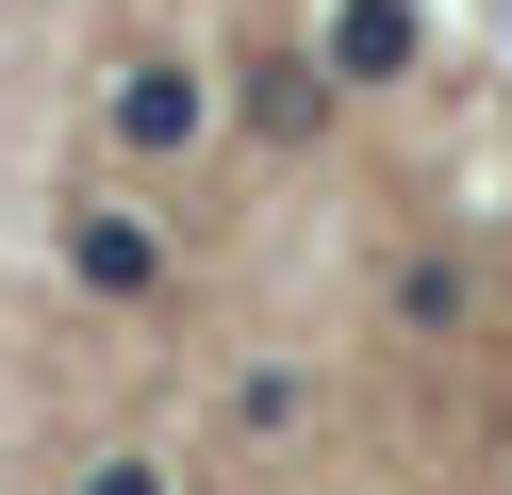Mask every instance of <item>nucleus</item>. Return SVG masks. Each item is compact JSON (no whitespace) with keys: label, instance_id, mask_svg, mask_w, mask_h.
<instances>
[{"label":"nucleus","instance_id":"obj_3","mask_svg":"<svg viewBox=\"0 0 512 495\" xmlns=\"http://www.w3.org/2000/svg\"><path fill=\"white\" fill-rule=\"evenodd\" d=\"M397 66H413V0H347L331 50H314V83H397Z\"/></svg>","mask_w":512,"mask_h":495},{"label":"nucleus","instance_id":"obj_2","mask_svg":"<svg viewBox=\"0 0 512 495\" xmlns=\"http://www.w3.org/2000/svg\"><path fill=\"white\" fill-rule=\"evenodd\" d=\"M67 264H83L100 297H149V281H166V231H149V215H116V198H100V215H67Z\"/></svg>","mask_w":512,"mask_h":495},{"label":"nucleus","instance_id":"obj_4","mask_svg":"<svg viewBox=\"0 0 512 495\" xmlns=\"http://www.w3.org/2000/svg\"><path fill=\"white\" fill-rule=\"evenodd\" d=\"M463 314H479V281H463L446 248H413V264H397V330H413V347H446Z\"/></svg>","mask_w":512,"mask_h":495},{"label":"nucleus","instance_id":"obj_1","mask_svg":"<svg viewBox=\"0 0 512 495\" xmlns=\"http://www.w3.org/2000/svg\"><path fill=\"white\" fill-rule=\"evenodd\" d=\"M100 116H116V149H133V165H182V149L215 132V83H199V66H166V50H133Z\"/></svg>","mask_w":512,"mask_h":495},{"label":"nucleus","instance_id":"obj_5","mask_svg":"<svg viewBox=\"0 0 512 495\" xmlns=\"http://www.w3.org/2000/svg\"><path fill=\"white\" fill-rule=\"evenodd\" d=\"M83 495H182V479H166L149 446H116V462H83Z\"/></svg>","mask_w":512,"mask_h":495}]
</instances>
